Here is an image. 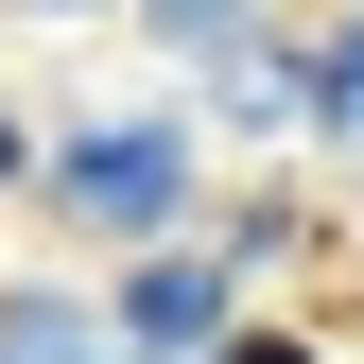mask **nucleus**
I'll return each mask as SVG.
<instances>
[{
    "mask_svg": "<svg viewBox=\"0 0 364 364\" xmlns=\"http://www.w3.org/2000/svg\"><path fill=\"white\" fill-rule=\"evenodd\" d=\"M173 191H191V139H173V122H122V139L70 156V208H105V225H156Z\"/></svg>",
    "mask_w": 364,
    "mask_h": 364,
    "instance_id": "nucleus-1",
    "label": "nucleus"
},
{
    "mask_svg": "<svg viewBox=\"0 0 364 364\" xmlns=\"http://www.w3.org/2000/svg\"><path fill=\"white\" fill-rule=\"evenodd\" d=\"M156 35H191V53H208V35H243V0H156Z\"/></svg>",
    "mask_w": 364,
    "mask_h": 364,
    "instance_id": "nucleus-4",
    "label": "nucleus"
},
{
    "mask_svg": "<svg viewBox=\"0 0 364 364\" xmlns=\"http://www.w3.org/2000/svg\"><path fill=\"white\" fill-rule=\"evenodd\" d=\"M208 364H312V347H278V330H243V347H208Z\"/></svg>",
    "mask_w": 364,
    "mask_h": 364,
    "instance_id": "nucleus-5",
    "label": "nucleus"
},
{
    "mask_svg": "<svg viewBox=\"0 0 364 364\" xmlns=\"http://www.w3.org/2000/svg\"><path fill=\"white\" fill-rule=\"evenodd\" d=\"M312 105H330V122H347V139H364V18H347V53H330V70H312Z\"/></svg>",
    "mask_w": 364,
    "mask_h": 364,
    "instance_id": "nucleus-3",
    "label": "nucleus"
},
{
    "mask_svg": "<svg viewBox=\"0 0 364 364\" xmlns=\"http://www.w3.org/2000/svg\"><path fill=\"white\" fill-rule=\"evenodd\" d=\"M122 330L191 364V347H225V278H208V260H139V278H122Z\"/></svg>",
    "mask_w": 364,
    "mask_h": 364,
    "instance_id": "nucleus-2",
    "label": "nucleus"
},
{
    "mask_svg": "<svg viewBox=\"0 0 364 364\" xmlns=\"http://www.w3.org/2000/svg\"><path fill=\"white\" fill-rule=\"evenodd\" d=\"M0 173H18V122H0Z\"/></svg>",
    "mask_w": 364,
    "mask_h": 364,
    "instance_id": "nucleus-6",
    "label": "nucleus"
}]
</instances>
